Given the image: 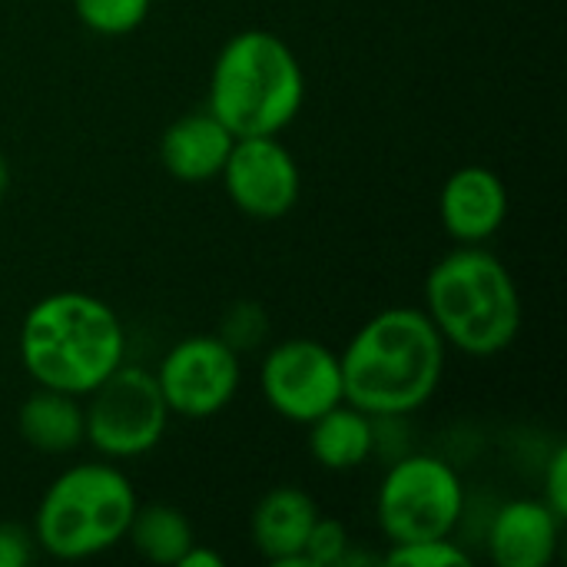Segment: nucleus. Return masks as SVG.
Segmentation results:
<instances>
[{"label": "nucleus", "mask_w": 567, "mask_h": 567, "mask_svg": "<svg viewBox=\"0 0 567 567\" xmlns=\"http://www.w3.org/2000/svg\"><path fill=\"white\" fill-rule=\"evenodd\" d=\"M223 186L249 219H282L302 196V173L279 136H239L223 166Z\"/></svg>", "instance_id": "9d476101"}, {"label": "nucleus", "mask_w": 567, "mask_h": 567, "mask_svg": "<svg viewBox=\"0 0 567 567\" xmlns=\"http://www.w3.org/2000/svg\"><path fill=\"white\" fill-rule=\"evenodd\" d=\"M83 422V442H90L110 462H126L150 455L163 442L169 405L153 372L120 365L93 392H86Z\"/></svg>", "instance_id": "0eeeda50"}, {"label": "nucleus", "mask_w": 567, "mask_h": 567, "mask_svg": "<svg viewBox=\"0 0 567 567\" xmlns=\"http://www.w3.org/2000/svg\"><path fill=\"white\" fill-rule=\"evenodd\" d=\"M126 359V329L100 296L63 289L33 302L20 322L27 375L56 392L86 395Z\"/></svg>", "instance_id": "f03ea898"}, {"label": "nucleus", "mask_w": 567, "mask_h": 567, "mask_svg": "<svg viewBox=\"0 0 567 567\" xmlns=\"http://www.w3.org/2000/svg\"><path fill=\"white\" fill-rule=\"evenodd\" d=\"M176 567H223V558L216 551L203 548V545H193Z\"/></svg>", "instance_id": "5701e85b"}, {"label": "nucleus", "mask_w": 567, "mask_h": 567, "mask_svg": "<svg viewBox=\"0 0 567 567\" xmlns=\"http://www.w3.org/2000/svg\"><path fill=\"white\" fill-rule=\"evenodd\" d=\"M425 316L445 346L472 359H495L518 339L525 306L515 276L495 252L458 246L425 276Z\"/></svg>", "instance_id": "7ed1b4c3"}, {"label": "nucleus", "mask_w": 567, "mask_h": 567, "mask_svg": "<svg viewBox=\"0 0 567 567\" xmlns=\"http://www.w3.org/2000/svg\"><path fill=\"white\" fill-rule=\"evenodd\" d=\"M462 512V475L435 455H409L395 462L375 495V518L392 545L452 538Z\"/></svg>", "instance_id": "423d86ee"}, {"label": "nucleus", "mask_w": 567, "mask_h": 567, "mask_svg": "<svg viewBox=\"0 0 567 567\" xmlns=\"http://www.w3.org/2000/svg\"><path fill=\"white\" fill-rule=\"evenodd\" d=\"M259 389L279 419L309 425L346 402L339 352L316 339H286L266 352Z\"/></svg>", "instance_id": "6e6552de"}, {"label": "nucleus", "mask_w": 567, "mask_h": 567, "mask_svg": "<svg viewBox=\"0 0 567 567\" xmlns=\"http://www.w3.org/2000/svg\"><path fill=\"white\" fill-rule=\"evenodd\" d=\"M545 488H542V502L565 522L567 518V449L558 445L548 458V468H545Z\"/></svg>", "instance_id": "412c9836"}, {"label": "nucleus", "mask_w": 567, "mask_h": 567, "mask_svg": "<svg viewBox=\"0 0 567 567\" xmlns=\"http://www.w3.org/2000/svg\"><path fill=\"white\" fill-rule=\"evenodd\" d=\"M126 542L150 565L176 567L196 545V532L189 518L173 505H136L133 522L126 528Z\"/></svg>", "instance_id": "f3484780"}, {"label": "nucleus", "mask_w": 567, "mask_h": 567, "mask_svg": "<svg viewBox=\"0 0 567 567\" xmlns=\"http://www.w3.org/2000/svg\"><path fill=\"white\" fill-rule=\"evenodd\" d=\"M309 452L326 472H352L375 452V425L362 409L339 402L316 422H309Z\"/></svg>", "instance_id": "dca6fc26"}, {"label": "nucleus", "mask_w": 567, "mask_h": 567, "mask_svg": "<svg viewBox=\"0 0 567 567\" xmlns=\"http://www.w3.org/2000/svg\"><path fill=\"white\" fill-rule=\"evenodd\" d=\"M33 558V535L20 525L0 522V567H27Z\"/></svg>", "instance_id": "4be33fe9"}, {"label": "nucleus", "mask_w": 567, "mask_h": 567, "mask_svg": "<svg viewBox=\"0 0 567 567\" xmlns=\"http://www.w3.org/2000/svg\"><path fill=\"white\" fill-rule=\"evenodd\" d=\"M7 189H10V163H7V156L0 153V203H3V196H7Z\"/></svg>", "instance_id": "b1692460"}, {"label": "nucleus", "mask_w": 567, "mask_h": 567, "mask_svg": "<svg viewBox=\"0 0 567 567\" xmlns=\"http://www.w3.org/2000/svg\"><path fill=\"white\" fill-rule=\"evenodd\" d=\"M153 375L169 415L199 422L229 409L243 382V362L219 336H189L163 355Z\"/></svg>", "instance_id": "1a4fd4ad"}, {"label": "nucleus", "mask_w": 567, "mask_h": 567, "mask_svg": "<svg viewBox=\"0 0 567 567\" xmlns=\"http://www.w3.org/2000/svg\"><path fill=\"white\" fill-rule=\"evenodd\" d=\"M349 548H352V542L339 518H316V525L306 538L302 558H306V567H339Z\"/></svg>", "instance_id": "aec40b11"}, {"label": "nucleus", "mask_w": 567, "mask_h": 567, "mask_svg": "<svg viewBox=\"0 0 567 567\" xmlns=\"http://www.w3.org/2000/svg\"><path fill=\"white\" fill-rule=\"evenodd\" d=\"M236 136L209 113H183L159 136V163L179 183H209L223 173Z\"/></svg>", "instance_id": "4468645a"}, {"label": "nucleus", "mask_w": 567, "mask_h": 567, "mask_svg": "<svg viewBox=\"0 0 567 567\" xmlns=\"http://www.w3.org/2000/svg\"><path fill=\"white\" fill-rule=\"evenodd\" d=\"M306 103V73L272 30H243L223 43L209 73L206 110L239 136H279Z\"/></svg>", "instance_id": "20e7f679"}, {"label": "nucleus", "mask_w": 567, "mask_h": 567, "mask_svg": "<svg viewBox=\"0 0 567 567\" xmlns=\"http://www.w3.org/2000/svg\"><path fill=\"white\" fill-rule=\"evenodd\" d=\"M20 439L43 455H66L83 445L86 422H83V402L80 395L56 392L37 385L30 399H23L17 412Z\"/></svg>", "instance_id": "2eb2a0df"}, {"label": "nucleus", "mask_w": 567, "mask_h": 567, "mask_svg": "<svg viewBox=\"0 0 567 567\" xmlns=\"http://www.w3.org/2000/svg\"><path fill=\"white\" fill-rule=\"evenodd\" d=\"M150 3L153 0H73V10L86 30L100 37H126L146 20Z\"/></svg>", "instance_id": "a211bd4d"}, {"label": "nucleus", "mask_w": 567, "mask_h": 567, "mask_svg": "<svg viewBox=\"0 0 567 567\" xmlns=\"http://www.w3.org/2000/svg\"><path fill=\"white\" fill-rule=\"evenodd\" d=\"M136 505L133 482L113 462L70 465L37 505L33 542L56 561L96 558L126 538Z\"/></svg>", "instance_id": "39448f33"}, {"label": "nucleus", "mask_w": 567, "mask_h": 567, "mask_svg": "<svg viewBox=\"0 0 567 567\" xmlns=\"http://www.w3.org/2000/svg\"><path fill=\"white\" fill-rule=\"evenodd\" d=\"M561 538V518L542 498H515L498 508L488 528V551L498 567H548Z\"/></svg>", "instance_id": "f8f14e48"}, {"label": "nucleus", "mask_w": 567, "mask_h": 567, "mask_svg": "<svg viewBox=\"0 0 567 567\" xmlns=\"http://www.w3.org/2000/svg\"><path fill=\"white\" fill-rule=\"evenodd\" d=\"M439 216L458 246H482L508 219V189L495 169L462 166L442 186Z\"/></svg>", "instance_id": "9b49d317"}, {"label": "nucleus", "mask_w": 567, "mask_h": 567, "mask_svg": "<svg viewBox=\"0 0 567 567\" xmlns=\"http://www.w3.org/2000/svg\"><path fill=\"white\" fill-rule=\"evenodd\" d=\"M445 352L449 346L425 309H382L339 352L346 402L372 419L412 415L439 392Z\"/></svg>", "instance_id": "f257e3e1"}, {"label": "nucleus", "mask_w": 567, "mask_h": 567, "mask_svg": "<svg viewBox=\"0 0 567 567\" xmlns=\"http://www.w3.org/2000/svg\"><path fill=\"white\" fill-rule=\"evenodd\" d=\"M319 518L316 502L296 488V485H279L269 488L249 518V535L256 551L276 567H306L302 548Z\"/></svg>", "instance_id": "ddd939ff"}, {"label": "nucleus", "mask_w": 567, "mask_h": 567, "mask_svg": "<svg viewBox=\"0 0 567 567\" xmlns=\"http://www.w3.org/2000/svg\"><path fill=\"white\" fill-rule=\"evenodd\" d=\"M382 561L392 567H472L468 551L452 538H422V542L392 545Z\"/></svg>", "instance_id": "6ab92c4d"}]
</instances>
